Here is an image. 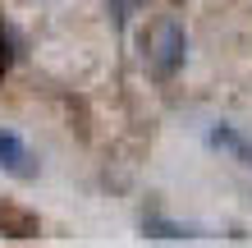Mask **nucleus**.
I'll return each instance as SVG.
<instances>
[{"instance_id":"1","label":"nucleus","mask_w":252,"mask_h":248,"mask_svg":"<svg viewBox=\"0 0 252 248\" xmlns=\"http://www.w3.org/2000/svg\"><path fill=\"white\" fill-rule=\"evenodd\" d=\"M184 51H188V33L179 19H160L152 41H147V65L156 78H174L184 69Z\"/></svg>"},{"instance_id":"2","label":"nucleus","mask_w":252,"mask_h":248,"mask_svg":"<svg viewBox=\"0 0 252 248\" xmlns=\"http://www.w3.org/2000/svg\"><path fill=\"white\" fill-rule=\"evenodd\" d=\"M0 170L19 175V179H32V175H37V161H32V152L23 147V138L14 134V129H0Z\"/></svg>"},{"instance_id":"3","label":"nucleus","mask_w":252,"mask_h":248,"mask_svg":"<svg viewBox=\"0 0 252 248\" xmlns=\"http://www.w3.org/2000/svg\"><path fill=\"white\" fill-rule=\"evenodd\" d=\"M206 142L220 147V152H229L239 166H252V142H248L234 124H211V129H206Z\"/></svg>"},{"instance_id":"4","label":"nucleus","mask_w":252,"mask_h":248,"mask_svg":"<svg viewBox=\"0 0 252 248\" xmlns=\"http://www.w3.org/2000/svg\"><path fill=\"white\" fill-rule=\"evenodd\" d=\"M142 235H147V239H206V230H202V225L165 221V216H142Z\"/></svg>"},{"instance_id":"5","label":"nucleus","mask_w":252,"mask_h":248,"mask_svg":"<svg viewBox=\"0 0 252 248\" xmlns=\"http://www.w3.org/2000/svg\"><path fill=\"white\" fill-rule=\"evenodd\" d=\"M0 235L5 239H37V216H28L23 207L0 202Z\"/></svg>"},{"instance_id":"6","label":"nucleus","mask_w":252,"mask_h":248,"mask_svg":"<svg viewBox=\"0 0 252 248\" xmlns=\"http://www.w3.org/2000/svg\"><path fill=\"white\" fill-rule=\"evenodd\" d=\"M138 5H142V0H110V14H115V23L124 28V23H128V14L138 9Z\"/></svg>"},{"instance_id":"7","label":"nucleus","mask_w":252,"mask_h":248,"mask_svg":"<svg viewBox=\"0 0 252 248\" xmlns=\"http://www.w3.org/2000/svg\"><path fill=\"white\" fill-rule=\"evenodd\" d=\"M9 65H14V51H9V37L0 33V83H5V74H9Z\"/></svg>"}]
</instances>
